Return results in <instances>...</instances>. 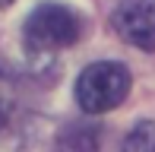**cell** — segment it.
Segmentation results:
<instances>
[{
  "mask_svg": "<svg viewBox=\"0 0 155 152\" xmlns=\"http://www.w3.org/2000/svg\"><path fill=\"white\" fill-rule=\"evenodd\" d=\"M79 38V16L60 3H41L25 19L22 41L32 57H51Z\"/></svg>",
  "mask_w": 155,
  "mask_h": 152,
  "instance_id": "obj_1",
  "label": "cell"
},
{
  "mask_svg": "<svg viewBox=\"0 0 155 152\" xmlns=\"http://www.w3.org/2000/svg\"><path fill=\"white\" fill-rule=\"evenodd\" d=\"M127 95H130V70L124 64H114V60L89 64L76 79V101L89 114L111 111Z\"/></svg>",
  "mask_w": 155,
  "mask_h": 152,
  "instance_id": "obj_2",
  "label": "cell"
},
{
  "mask_svg": "<svg viewBox=\"0 0 155 152\" xmlns=\"http://www.w3.org/2000/svg\"><path fill=\"white\" fill-rule=\"evenodd\" d=\"M111 25L127 45L155 51V0H120L114 6Z\"/></svg>",
  "mask_w": 155,
  "mask_h": 152,
  "instance_id": "obj_3",
  "label": "cell"
},
{
  "mask_svg": "<svg viewBox=\"0 0 155 152\" xmlns=\"http://www.w3.org/2000/svg\"><path fill=\"white\" fill-rule=\"evenodd\" d=\"M57 152H98V140L89 127H70L60 136Z\"/></svg>",
  "mask_w": 155,
  "mask_h": 152,
  "instance_id": "obj_4",
  "label": "cell"
},
{
  "mask_svg": "<svg viewBox=\"0 0 155 152\" xmlns=\"http://www.w3.org/2000/svg\"><path fill=\"white\" fill-rule=\"evenodd\" d=\"M124 152H155V124L152 121H139L127 133Z\"/></svg>",
  "mask_w": 155,
  "mask_h": 152,
  "instance_id": "obj_5",
  "label": "cell"
},
{
  "mask_svg": "<svg viewBox=\"0 0 155 152\" xmlns=\"http://www.w3.org/2000/svg\"><path fill=\"white\" fill-rule=\"evenodd\" d=\"M10 108H13V95H10V86H6L3 79H0V127L6 124V117H10Z\"/></svg>",
  "mask_w": 155,
  "mask_h": 152,
  "instance_id": "obj_6",
  "label": "cell"
},
{
  "mask_svg": "<svg viewBox=\"0 0 155 152\" xmlns=\"http://www.w3.org/2000/svg\"><path fill=\"white\" fill-rule=\"evenodd\" d=\"M10 3H13V0H0V6H10Z\"/></svg>",
  "mask_w": 155,
  "mask_h": 152,
  "instance_id": "obj_7",
  "label": "cell"
}]
</instances>
